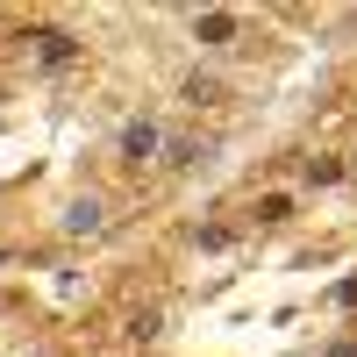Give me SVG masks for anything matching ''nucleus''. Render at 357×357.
<instances>
[{
  "label": "nucleus",
  "instance_id": "obj_9",
  "mask_svg": "<svg viewBox=\"0 0 357 357\" xmlns=\"http://www.w3.org/2000/svg\"><path fill=\"white\" fill-rule=\"evenodd\" d=\"M129 336H136V343H151V336H158V307H143V314H129Z\"/></svg>",
  "mask_w": 357,
  "mask_h": 357
},
{
  "label": "nucleus",
  "instance_id": "obj_4",
  "mask_svg": "<svg viewBox=\"0 0 357 357\" xmlns=\"http://www.w3.org/2000/svg\"><path fill=\"white\" fill-rule=\"evenodd\" d=\"M107 229V207L93 200V193H86V200H72L65 207V236H100Z\"/></svg>",
  "mask_w": 357,
  "mask_h": 357
},
{
  "label": "nucleus",
  "instance_id": "obj_7",
  "mask_svg": "<svg viewBox=\"0 0 357 357\" xmlns=\"http://www.w3.org/2000/svg\"><path fill=\"white\" fill-rule=\"evenodd\" d=\"M165 151H172V158H165L172 172H186V165H200V158H207V151H200V143H165Z\"/></svg>",
  "mask_w": 357,
  "mask_h": 357
},
{
  "label": "nucleus",
  "instance_id": "obj_5",
  "mask_svg": "<svg viewBox=\"0 0 357 357\" xmlns=\"http://www.w3.org/2000/svg\"><path fill=\"white\" fill-rule=\"evenodd\" d=\"M186 100H193V107H215V100H222V79L193 72V79H186Z\"/></svg>",
  "mask_w": 357,
  "mask_h": 357
},
{
  "label": "nucleus",
  "instance_id": "obj_2",
  "mask_svg": "<svg viewBox=\"0 0 357 357\" xmlns=\"http://www.w3.org/2000/svg\"><path fill=\"white\" fill-rule=\"evenodd\" d=\"M114 151H122V165H151L165 151V129L151 122V114H136V122H122V143H114Z\"/></svg>",
  "mask_w": 357,
  "mask_h": 357
},
{
  "label": "nucleus",
  "instance_id": "obj_8",
  "mask_svg": "<svg viewBox=\"0 0 357 357\" xmlns=\"http://www.w3.org/2000/svg\"><path fill=\"white\" fill-rule=\"evenodd\" d=\"M286 215H293V200H286V193H264V207H257V222H286Z\"/></svg>",
  "mask_w": 357,
  "mask_h": 357
},
{
  "label": "nucleus",
  "instance_id": "obj_11",
  "mask_svg": "<svg viewBox=\"0 0 357 357\" xmlns=\"http://www.w3.org/2000/svg\"><path fill=\"white\" fill-rule=\"evenodd\" d=\"M329 357H357V343H329Z\"/></svg>",
  "mask_w": 357,
  "mask_h": 357
},
{
  "label": "nucleus",
  "instance_id": "obj_1",
  "mask_svg": "<svg viewBox=\"0 0 357 357\" xmlns=\"http://www.w3.org/2000/svg\"><path fill=\"white\" fill-rule=\"evenodd\" d=\"M29 57H36V65H72V57H79V36H65V29H22V36H15Z\"/></svg>",
  "mask_w": 357,
  "mask_h": 357
},
{
  "label": "nucleus",
  "instance_id": "obj_10",
  "mask_svg": "<svg viewBox=\"0 0 357 357\" xmlns=\"http://www.w3.org/2000/svg\"><path fill=\"white\" fill-rule=\"evenodd\" d=\"M336 301H343V307H357V279H343V286H336Z\"/></svg>",
  "mask_w": 357,
  "mask_h": 357
},
{
  "label": "nucleus",
  "instance_id": "obj_6",
  "mask_svg": "<svg viewBox=\"0 0 357 357\" xmlns=\"http://www.w3.org/2000/svg\"><path fill=\"white\" fill-rule=\"evenodd\" d=\"M336 178H343L336 158H307V186H336Z\"/></svg>",
  "mask_w": 357,
  "mask_h": 357
},
{
  "label": "nucleus",
  "instance_id": "obj_3",
  "mask_svg": "<svg viewBox=\"0 0 357 357\" xmlns=\"http://www.w3.org/2000/svg\"><path fill=\"white\" fill-rule=\"evenodd\" d=\"M193 43H200V50H222V43H236V15H229V8H207V15H193Z\"/></svg>",
  "mask_w": 357,
  "mask_h": 357
}]
</instances>
